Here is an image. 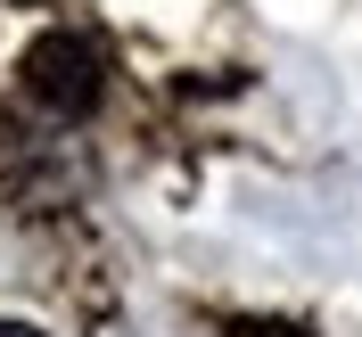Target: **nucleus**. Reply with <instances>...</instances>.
<instances>
[{
	"label": "nucleus",
	"instance_id": "obj_1",
	"mask_svg": "<svg viewBox=\"0 0 362 337\" xmlns=\"http://www.w3.org/2000/svg\"><path fill=\"white\" fill-rule=\"evenodd\" d=\"M25 90H33L42 107H58V115H83L90 99H99V58H90V42H74V33L33 42V58H25Z\"/></svg>",
	"mask_w": 362,
	"mask_h": 337
},
{
	"label": "nucleus",
	"instance_id": "obj_2",
	"mask_svg": "<svg viewBox=\"0 0 362 337\" xmlns=\"http://www.w3.org/2000/svg\"><path fill=\"white\" fill-rule=\"evenodd\" d=\"M0 337H42V329H25V321H0Z\"/></svg>",
	"mask_w": 362,
	"mask_h": 337
}]
</instances>
